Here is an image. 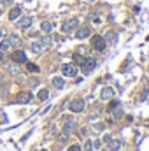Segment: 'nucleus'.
<instances>
[{
	"instance_id": "obj_1",
	"label": "nucleus",
	"mask_w": 149,
	"mask_h": 151,
	"mask_svg": "<svg viewBox=\"0 0 149 151\" xmlns=\"http://www.w3.org/2000/svg\"><path fill=\"white\" fill-rule=\"evenodd\" d=\"M77 26H79V19L72 18V19H68V21H65V23L61 25V32H65V33H70V32H74Z\"/></svg>"
},
{
	"instance_id": "obj_2",
	"label": "nucleus",
	"mask_w": 149,
	"mask_h": 151,
	"mask_svg": "<svg viewBox=\"0 0 149 151\" xmlns=\"http://www.w3.org/2000/svg\"><path fill=\"white\" fill-rule=\"evenodd\" d=\"M95 67H97V60L95 58H84V62L81 63V69H83L84 74H90L91 70H95Z\"/></svg>"
},
{
	"instance_id": "obj_3",
	"label": "nucleus",
	"mask_w": 149,
	"mask_h": 151,
	"mask_svg": "<svg viewBox=\"0 0 149 151\" xmlns=\"http://www.w3.org/2000/svg\"><path fill=\"white\" fill-rule=\"evenodd\" d=\"M61 72H63V76L74 77V76H77V67L74 63H63L61 65Z\"/></svg>"
},
{
	"instance_id": "obj_4",
	"label": "nucleus",
	"mask_w": 149,
	"mask_h": 151,
	"mask_svg": "<svg viewBox=\"0 0 149 151\" xmlns=\"http://www.w3.org/2000/svg\"><path fill=\"white\" fill-rule=\"evenodd\" d=\"M68 109H70L72 113H81V111L84 109V100H83V99H74V100L68 104Z\"/></svg>"
},
{
	"instance_id": "obj_5",
	"label": "nucleus",
	"mask_w": 149,
	"mask_h": 151,
	"mask_svg": "<svg viewBox=\"0 0 149 151\" xmlns=\"http://www.w3.org/2000/svg\"><path fill=\"white\" fill-rule=\"evenodd\" d=\"M105 46H107V42H105V39H104V37H100V35L93 37V47H95L97 51H104V49H105Z\"/></svg>"
},
{
	"instance_id": "obj_6",
	"label": "nucleus",
	"mask_w": 149,
	"mask_h": 151,
	"mask_svg": "<svg viewBox=\"0 0 149 151\" xmlns=\"http://www.w3.org/2000/svg\"><path fill=\"white\" fill-rule=\"evenodd\" d=\"M11 58H12L14 63H26V55H25V51H14Z\"/></svg>"
},
{
	"instance_id": "obj_7",
	"label": "nucleus",
	"mask_w": 149,
	"mask_h": 151,
	"mask_svg": "<svg viewBox=\"0 0 149 151\" xmlns=\"http://www.w3.org/2000/svg\"><path fill=\"white\" fill-rule=\"evenodd\" d=\"M91 35V28L90 26H81V28H77V32H76V37L77 39H86V37H90Z\"/></svg>"
},
{
	"instance_id": "obj_8",
	"label": "nucleus",
	"mask_w": 149,
	"mask_h": 151,
	"mask_svg": "<svg viewBox=\"0 0 149 151\" xmlns=\"http://www.w3.org/2000/svg\"><path fill=\"white\" fill-rule=\"evenodd\" d=\"M114 93H116V91H114V88H112V86H105V88L102 90L100 97H102L104 100H109V99H112V97H114Z\"/></svg>"
},
{
	"instance_id": "obj_9",
	"label": "nucleus",
	"mask_w": 149,
	"mask_h": 151,
	"mask_svg": "<svg viewBox=\"0 0 149 151\" xmlns=\"http://www.w3.org/2000/svg\"><path fill=\"white\" fill-rule=\"evenodd\" d=\"M16 100H18V104H28V102L32 100V93H30V91H21Z\"/></svg>"
},
{
	"instance_id": "obj_10",
	"label": "nucleus",
	"mask_w": 149,
	"mask_h": 151,
	"mask_svg": "<svg viewBox=\"0 0 149 151\" xmlns=\"http://www.w3.org/2000/svg\"><path fill=\"white\" fill-rule=\"evenodd\" d=\"M33 23V19L30 18V16H25V18H21L19 16V21H18V26L19 28H30V25Z\"/></svg>"
},
{
	"instance_id": "obj_11",
	"label": "nucleus",
	"mask_w": 149,
	"mask_h": 151,
	"mask_svg": "<svg viewBox=\"0 0 149 151\" xmlns=\"http://www.w3.org/2000/svg\"><path fill=\"white\" fill-rule=\"evenodd\" d=\"M76 127H77V125H76V121H74V120H67V121H65V125H63V134H67V135H68L70 132H74V130H76Z\"/></svg>"
},
{
	"instance_id": "obj_12",
	"label": "nucleus",
	"mask_w": 149,
	"mask_h": 151,
	"mask_svg": "<svg viewBox=\"0 0 149 151\" xmlns=\"http://www.w3.org/2000/svg\"><path fill=\"white\" fill-rule=\"evenodd\" d=\"M19 16H21V7H19V5H14V7L11 9V12H9V19H11V21H16Z\"/></svg>"
},
{
	"instance_id": "obj_13",
	"label": "nucleus",
	"mask_w": 149,
	"mask_h": 151,
	"mask_svg": "<svg viewBox=\"0 0 149 151\" xmlns=\"http://www.w3.org/2000/svg\"><path fill=\"white\" fill-rule=\"evenodd\" d=\"M121 146H123V142L119 139H111L109 141V151H119Z\"/></svg>"
},
{
	"instance_id": "obj_14",
	"label": "nucleus",
	"mask_w": 149,
	"mask_h": 151,
	"mask_svg": "<svg viewBox=\"0 0 149 151\" xmlns=\"http://www.w3.org/2000/svg\"><path fill=\"white\" fill-rule=\"evenodd\" d=\"M7 40H9V44H11V46H16V47H19V46H21V39H19V35H16V33H12Z\"/></svg>"
},
{
	"instance_id": "obj_15",
	"label": "nucleus",
	"mask_w": 149,
	"mask_h": 151,
	"mask_svg": "<svg viewBox=\"0 0 149 151\" xmlns=\"http://www.w3.org/2000/svg\"><path fill=\"white\" fill-rule=\"evenodd\" d=\"M30 47H32V53H35V55H39V53L44 49V46H42V42H40V40L32 42V46H30Z\"/></svg>"
},
{
	"instance_id": "obj_16",
	"label": "nucleus",
	"mask_w": 149,
	"mask_h": 151,
	"mask_svg": "<svg viewBox=\"0 0 149 151\" xmlns=\"http://www.w3.org/2000/svg\"><path fill=\"white\" fill-rule=\"evenodd\" d=\"M53 86H54V88H58V90H61V88L65 86V81H63V77H60V76L53 77Z\"/></svg>"
},
{
	"instance_id": "obj_17",
	"label": "nucleus",
	"mask_w": 149,
	"mask_h": 151,
	"mask_svg": "<svg viewBox=\"0 0 149 151\" xmlns=\"http://www.w3.org/2000/svg\"><path fill=\"white\" fill-rule=\"evenodd\" d=\"M53 26H54V25H53L51 21H42V23H40V30L46 32V33H49V32L53 30Z\"/></svg>"
},
{
	"instance_id": "obj_18",
	"label": "nucleus",
	"mask_w": 149,
	"mask_h": 151,
	"mask_svg": "<svg viewBox=\"0 0 149 151\" xmlns=\"http://www.w3.org/2000/svg\"><path fill=\"white\" fill-rule=\"evenodd\" d=\"M7 72H9V74H12V76H18V74L21 72V69H19L16 63H12V65H9V67H7Z\"/></svg>"
},
{
	"instance_id": "obj_19",
	"label": "nucleus",
	"mask_w": 149,
	"mask_h": 151,
	"mask_svg": "<svg viewBox=\"0 0 149 151\" xmlns=\"http://www.w3.org/2000/svg\"><path fill=\"white\" fill-rule=\"evenodd\" d=\"M49 99V91L47 90H40L39 91V100H47Z\"/></svg>"
},
{
	"instance_id": "obj_20",
	"label": "nucleus",
	"mask_w": 149,
	"mask_h": 151,
	"mask_svg": "<svg viewBox=\"0 0 149 151\" xmlns=\"http://www.w3.org/2000/svg\"><path fill=\"white\" fill-rule=\"evenodd\" d=\"M11 47V44H9V40L5 39V40H2V44H0V51H7Z\"/></svg>"
},
{
	"instance_id": "obj_21",
	"label": "nucleus",
	"mask_w": 149,
	"mask_h": 151,
	"mask_svg": "<svg viewBox=\"0 0 149 151\" xmlns=\"http://www.w3.org/2000/svg\"><path fill=\"white\" fill-rule=\"evenodd\" d=\"M74 62H76V63H79V65H81V63H83V62H84V58H83V56H81V55H79V53H76V55H74Z\"/></svg>"
},
{
	"instance_id": "obj_22",
	"label": "nucleus",
	"mask_w": 149,
	"mask_h": 151,
	"mask_svg": "<svg viewBox=\"0 0 149 151\" xmlns=\"http://www.w3.org/2000/svg\"><path fill=\"white\" fill-rule=\"evenodd\" d=\"M116 107H119V102H118V100H112V102L109 104V111H114Z\"/></svg>"
},
{
	"instance_id": "obj_23",
	"label": "nucleus",
	"mask_w": 149,
	"mask_h": 151,
	"mask_svg": "<svg viewBox=\"0 0 149 151\" xmlns=\"http://www.w3.org/2000/svg\"><path fill=\"white\" fill-rule=\"evenodd\" d=\"M111 113L114 114V118H121V116H123V113L119 111V107H116V109H114V111H111Z\"/></svg>"
},
{
	"instance_id": "obj_24",
	"label": "nucleus",
	"mask_w": 149,
	"mask_h": 151,
	"mask_svg": "<svg viewBox=\"0 0 149 151\" xmlns=\"http://www.w3.org/2000/svg\"><path fill=\"white\" fill-rule=\"evenodd\" d=\"M84 150L91 151V150H93V142H91V141H86V142H84Z\"/></svg>"
},
{
	"instance_id": "obj_25",
	"label": "nucleus",
	"mask_w": 149,
	"mask_h": 151,
	"mask_svg": "<svg viewBox=\"0 0 149 151\" xmlns=\"http://www.w3.org/2000/svg\"><path fill=\"white\" fill-rule=\"evenodd\" d=\"M28 70H32V72H39V67H37L35 63H28Z\"/></svg>"
},
{
	"instance_id": "obj_26",
	"label": "nucleus",
	"mask_w": 149,
	"mask_h": 151,
	"mask_svg": "<svg viewBox=\"0 0 149 151\" xmlns=\"http://www.w3.org/2000/svg\"><path fill=\"white\" fill-rule=\"evenodd\" d=\"M67 151H81V146L79 144H74V146H70Z\"/></svg>"
},
{
	"instance_id": "obj_27",
	"label": "nucleus",
	"mask_w": 149,
	"mask_h": 151,
	"mask_svg": "<svg viewBox=\"0 0 149 151\" xmlns=\"http://www.w3.org/2000/svg\"><path fill=\"white\" fill-rule=\"evenodd\" d=\"M100 146H102V141H100V139H97V141L93 142V148H97V150H98Z\"/></svg>"
},
{
	"instance_id": "obj_28",
	"label": "nucleus",
	"mask_w": 149,
	"mask_h": 151,
	"mask_svg": "<svg viewBox=\"0 0 149 151\" xmlns=\"http://www.w3.org/2000/svg\"><path fill=\"white\" fill-rule=\"evenodd\" d=\"M107 37H109V40H111V42H114V40H116V33H112V32H111Z\"/></svg>"
},
{
	"instance_id": "obj_29",
	"label": "nucleus",
	"mask_w": 149,
	"mask_h": 151,
	"mask_svg": "<svg viewBox=\"0 0 149 151\" xmlns=\"http://www.w3.org/2000/svg\"><path fill=\"white\" fill-rule=\"evenodd\" d=\"M40 42H42V46H44V47H46V46H47V44H49V37H44V39H42V40H40Z\"/></svg>"
},
{
	"instance_id": "obj_30",
	"label": "nucleus",
	"mask_w": 149,
	"mask_h": 151,
	"mask_svg": "<svg viewBox=\"0 0 149 151\" xmlns=\"http://www.w3.org/2000/svg\"><path fill=\"white\" fill-rule=\"evenodd\" d=\"M5 121H7V116L4 113H0V123H5Z\"/></svg>"
},
{
	"instance_id": "obj_31",
	"label": "nucleus",
	"mask_w": 149,
	"mask_h": 151,
	"mask_svg": "<svg viewBox=\"0 0 149 151\" xmlns=\"http://www.w3.org/2000/svg\"><path fill=\"white\" fill-rule=\"evenodd\" d=\"M58 139H60V141H61V142H63V141H67V134H61V135H60V137H58Z\"/></svg>"
},
{
	"instance_id": "obj_32",
	"label": "nucleus",
	"mask_w": 149,
	"mask_h": 151,
	"mask_svg": "<svg viewBox=\"0 0 149 151\" xmlns=\"http://www.w3.org/2000/svg\"><path fill=\"white\" fill-rule=\"evenodd\" d=\"M2 33H4V32H2V28H0V37H2Z\"/></svg>"
},
{
	"instance_id": "obj_33",
	"label": "nucleus",
	"mask_w": 149,
	"mask_h": 151,
	"mask_svg": "<svg viewBox=\"0 0 149 151\" xmlns=\"http://www.w3.org/2000/svg\"><path fill=\"white\" fill-rule=\"evenodd\" d=\"M0 62H2V53H0Z\"/></svg>"
},
{
	"instance_id": "obj_34",
	"label": "nucleus",
	"mask_w": 149,
	"mask_h": 151,
	"mask_svg": "<svg viewBox=\"0 0 149 151\" xmlns=\"http://www.w3.org/2000/svg\"><path fill=\"white\" fill-rule=\"evenodd\" d=\"M5 2H12V0H5Z\"/></svg>"
},
{
	"instance_id": "obj_35",
	"label": "nucleus",
	"mask_w": 149,
	"mask_h": 151,
	"mask_svg": "<svg viewBox=\"0 0 149 151\" xmlns=\"http://www.w3.org/2000/svg\"><path fill=\"white\" fill-rule=\"evenodd\" d=\"M40 151H47V150H40Z\"/></svg>"
},
{
	"instance_id": "obj_36",
	"label": "nucleus",
	"mask_w": 149,
	"mask_h": 151,
	"mask_svg": "<svg viewBox=\"0 0 149 151\" xmlns=\"http://www.w3.org/2000/svg\"><path fill=\"white\" fill-rule=\"evenodd\" d=\"M0 14H2V9H0Z\"/></svg>"
}]
</instances>
